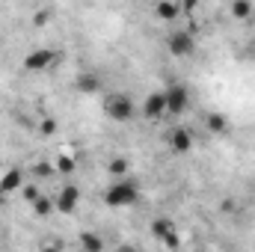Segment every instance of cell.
<instances>
[{
	"mask_svg": "<svg viewBox=\"0 0 255 252\" xmlns=\"http://www.w3.org/2000/svg\"><path fill=\"white\" fill-rule=\"evenodd\" d=\"M136 202H139V187H136V181H133L130 175L113 178V181L107 184V190H104V205L113 208V211L130 208V205H136Z\"/></svg>",
	"mask_w": 255,
	"mask_h": 252,
	"instance_id": "cell-1",
	"label": "cell"
},
{
	"mask_svg": "<svg viewBox=\"0 0 255 252\" xmlns=\"http://www.w3.org/2000/svg\"><path fill=\"white\" fill-rule=\"evenodd\" d=\"M136 110L139 107L133 104V98L128 92H110V95H104V116L113 119V122H119V125L130 122L136 116Z\"/></svg>",
	"mask_w": 255,
	"mask_h": 252,
	"instance_id": "cell-2",
	"label": "cell"
},
{
	"mask_svg": "<svg viewBox=\"0 0 255 252\" xmlns=\"http://www.w3.org/2000/svg\"><path fill=\"white\" fill-rule=\"evenodd\" d=\"M163 95H166V113H172V116L187 113V107H190V89L184 83H169L163 89Z\"/></svg>",
	"mask_w": 255,
	"mask_h": 252,
	"instance_id": "cell-3",
	"label": "cell"
},
{
	"mask_svg": "<svg viewBox=\"0 0 255 252\" xmlns=\"http://www.w3.org/2000/svg\"><path fill=\"white\" fill-rule=\"evenodd\" d=\"M139 113H142L148 122H157V119L169 116V113H166V95H163V89L148 92V95L142 98V104H139Z\"/></svg>",
	"mask_w": 255,
	"mask_h": 252,
	"instance_id": "cell-4",
	"label": "cell"
},
{
	"mask_svg": "<svg viewBox=\"0 0 255 252\" xmlns=\"http://www.w3.org/2000/svg\"><path fill=\"white\" fill-rule=\"evenodd\" d=\"M166 51H169L172 57H190L193 51H196L193 33L190 30H175V33H169V36H166Z\"/></svg>",
	"mask_w": 255,
	"mask_h": 252,
	"instance_id": "cell-5",
	"label": "cell"
},
{
	"mask_svg": "<svg viewBox=\"0 0 255 252\" xmlns=\"http://www.w3.org/2000/svg\"><path fill=\"white\" fill-rule=\"evenodd\" d=\"M80 187L77 184H63L60 193H57V199H54V208H57V214H65V217H71L74 211H77V205H80Z\"/></svg>",
	"mask_w": 255,
	"mask_h": 252,
	"instance_id": "cell-6",
	"label": "cell"
},
{
	"mask_svg": "<svg viewBox=\"0 0 255 252\" xmlns=\"http://www.w3.org/2000/svg\"><path fill=\"white\" fill-rule=\"evenodd\" d=\"M54 63H60V54L51 51V48H36L24 57V68L27 71H48Z\"/></svg>",
	"mask_w": 255,
	"mask_h": 252,
	"instance_id": "cell-7",
	"label": "cell"
},
{
	"mask_svg": "<svg viewBox=\"0 0 255 252\" xmlns=\"http://www.w3.org/2000/svg\"><path fill=\"white\" fill-rule=\"evenodd\" d=\"M166 145L172 154H190L193 151V133L190 127H172L166 133Z\"/></svg>",
	"mask_w": 255,
	"mask_h": 252,
	"instance_id": "cell-8",
	"label": "cell"
},
{
	"mask_svg": "<svg viewBox=\"0 0 255 252\" xmlns=\"http://www.w3.org/2000/svg\"><path fill=\"white\" fill-rule=\"evenodd\" d=\"M154 15H157V21H175L178 15H181V3H175V0H157L154 3Z\"/></svg>",
	"mask_w": 255,
	"mask_h": 252,
	"instance_id": "cell-9",
	"label": "cell"
},
{
	"mask_svg": "<svg viewBox=\"0 0 255 252\" xmlns=\"http://www.w3.org/2000/svg\"><path fill=\"white\" fill-rule=\"evenodd\" d=\"M24 187V175H21V169H6L3 175H0V190L9 196V193H15V190Z\"/></svg>",
	"mask_w": 255,
	"mask_h": 252,
	"instance_id": "cell-10",
	"label": "cell"
},
{
	"mask_svg": "<svg viewBox=\"0 0 255 252\" xmlns=\"http://www.w3.org/2000/svg\"><path fill=\"white\" fill-rule=\"evenodd\" d=\"M74 86H77V92L92 95V92H98V89H101V77H98V74H92V71H86V74H77Z\"/></svg>",
	"mask_w": 255,
	"mask_h": 252,
	"instance_id": "cell-11",
	"label": "cell"
},
{
	"mask_svg": "<svg viewBox=\"0 0 255 252\" xmlns=\"http://www.w3.org/2000/svg\"><path fill=\"white\" fill-rule=\"evenodd\" d=\"M205 127H208V133H226L229 130V116L214 110V113L205 116Z\"/></svg>",
	"mask_w": 255,
	"mask_h": 252,
	"instance_id": "cell-12",
	"label": "cell"
},
{
	"mask_svg": "<svg viewBox=\"0 0 255 252\" xmlns=\"http://www.w3.org/2000/svg\"><path fill=\"white\" fill-rule=\"evenodd\" d=\"M172 229H175V223H172L169 217H157V220H151V235H154L157 241H163Z\"/></svg>",
	"mask_w": 255,
	"mask_h": 252,
	"instance_id": "cell-13",
	"label": "cell"
},
{
	"mask_svg": "<svg viewBox=\"0 0 255 252\" xmlns=\"http://www.w3.org/2000/svg\"><path fill=\"white\" fill-rule=\"evenodd\" d=\"M107 172H110L113 178H119V175H128V172H130V160H128V157H122V154H116V157L107 163Z\"/></svg>",
	"mask_w": 255,
	"mask_h": 252,
	"instance_id": "cell-14",
	"label": "cell"
},
{
	"mask_svg": "<svg viewBox=\"0 0 255 252\" xmlns=\"http://www.w3.org/2000/svg\"><path fill=\"white\" fill-rule=\"evenodd\" d=\"M253 15V0H232V18L235 21H247Z\"/></svg>",
	"mask_w": 255,
	"mask_h": 252,
	"instance_id": "cell-15",
	"label": "cell"
},
{
	"mask_svg": "<svg viewBox=\"0 0 255 252\" xmlns=\"http://www.w3.org/2000/svg\"><path fill=\"white\" fill-rule=\"evenodd\" d=\"M33 211H36V217H51L57 208H54V199H48V196H39V199L33 202Z\"/></svg>",
	"mask_w": 255,
	"mask_h": 252,
	"instance_id": "cell-16",
	"label": "cell"
},
{
	"mask_svg": "<svg viewBox=\"0 0 255 252\" xmlns=\"http://www.w3.org/2000/svg\"><path fill=\"white\" fill-rule=\"evenodd\" d=\"M80 247H83V250H104V241H101V238H95V235H83V238H80Z\"/></svg>",
	"mask_w": 255,
	"mask_h": 252,
	"instance_id": "cell-17",
	"label": "cell"
},
{
	"mask_svg": "<svg viewBox=\"0 0 255 252\" xmlns=\"http://www.w3.org/2000/svg\"><path fill=\"white\" fill-rule=\"evenodd\" d=\"M57 172H63V175H68L71 169H74V160L68 157V154H63V157H57V166H54Z\"/></svg>",
	"mask_w": 255,
	"mask_h": 252,
	"instance_id": "cell-18",
	"label": "cell"
},
{
	"mask_svg": "<svg viewBox=\"0 0 255 252\" xmlns=\"http://www.w3.org/2000/svg\"><path fill=\"white\" fill-rule=\"evenodd\" d=\"M39 133H42V136H54V133H57V122H54V119H42Z\"/></svg>",
	"mask_w": 255,
	"mask_h": 252,
	"instance_id": "cell-19",
	"label": "cell"
},
{
	"mask_svg": "<svg viewBox=\"0 0 255 252\" xmlns=\"http://www.w3.org/2000/svg\"><path fill=\"white\" fill-rule=\"evenodd\" d=\"M24 196H27V202H36V199H39V196H42V193H39V187H36V184H24Z\"/></svg>",
	"mask_w": 255,
	"mask_h": 252,
	"instance_id": "cell-20",
	"label": "cell"
},
{
	"mask_svg": "<svg viewBox=\"0 0 255 252\" xmlns=\"http://www.w3.org/2000/svg\"><path fill=\"white\" fill-rule=\"evenodd\" d=\"M160 244H163V247H169V250H172V247H178V244H181V241H178V235H175V229H172V232H169V235H166V238H163V241H160Z\"/></svg>",
	"mask_w": 255,
	"mask_h": 252,
	"instance_id": "cell-21",
	"label": "cell"
},
{
	"mask_svg": "<svg viewBox=\"0 0 255 252\" xmlns=\"http://www.w3.org/2000/svg\"><path fill=\"white\" fill-rule=\"evenodd\" d=\"M196 6H199V0H184V3H181V12H193Z\"/></svg>",
	"mask_w": 255,
	"mask_h": 252,
	"instance_id": "cell-22",
	"label": "cell"
}]
</instances>
